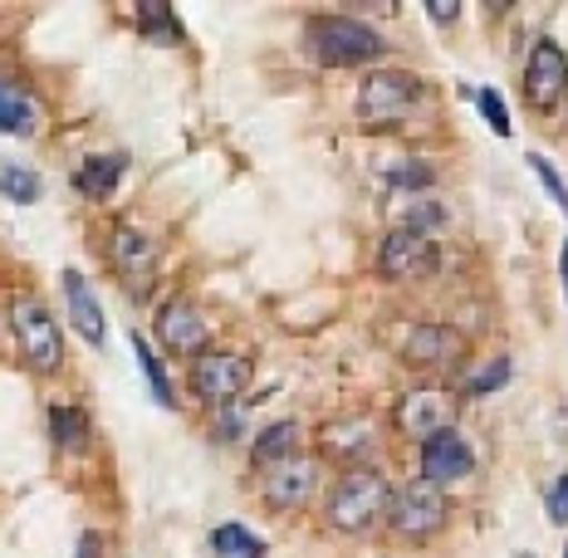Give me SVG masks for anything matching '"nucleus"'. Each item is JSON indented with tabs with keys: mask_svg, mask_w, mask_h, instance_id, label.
I'll use <instances>...</instances> for the list:
<instances>
[{
	"mask_svg": "<svg viewBox=\"0 0 568 558\" xmlns=\"http://www.w3.org/2000/svg\"><path fill=\"white\" fill-rule=\"evenodd\" d=\"M0 133H16V138L34 133V103L16 84H0Z\"/></svg>",
	"mask_w": 568,
	"mask_h": 558,
	"instance_id": "6ab92c4d",
	"label": "nucleus"
},
{
	"mask_svg": "<svg viewBox=\"0 0 568 558\" xmlns=\"http://www.w3.org/2000/svg\"><path fill=\"white\" fill-rule=\"evenodd\" d=\"M310 50L324 59V64H368V59H383L387 54V40L377 34L373 26L363 20H348V16H318L310 26Z\"/></svg>",
	"mask_w": 568,
	"mask_h": 558,
	"instance_id": "f257e3e1",
	"label": "nucleus"
},
{
	"mask_svg": "<svg viewBox=\"0 0 568 558\" xmlns=\"http://www.w3.org/2000/svg\"><path fill=\"white\" fill-rule=\"evenodd\" d=\"M138 20H142V30H148L158 44H176V40H182V30H176L172 10H162V6H142V10H138Z\"/></svg>",
	"mask_w": 568,
	"mask_h": 558,
	"instance_id": "b1692460",
	"label": "nucleus"
},
{
	"mask_svg": "<svg viewBox=\"0 0 568 558\" xmlns=\"http://www.w3.org/2000/svg\"><path fill=\"white\" fill-rule=\"evenodd\" d=\"M525 558H535V554H525Z\"/></svg>",
	"mask_w": 568,
	"mask_h": 558,
	"instance_id": "473e14b6",
	"label": "nucleus"
},
{
	"mask_svg": "<svg viewBox=\"0 0 568 558\" xmlns=\"http://www.w3.org/2000/svg\"><path fill=\"white\" fill-rule=\"evenodd\" d=\"M422 99V79L402 74V69H383V74H368L358 89V118L368 128H393L412 113V103Z\"/></svg>",
	"mask_w": 568,
	"mask_h": 558,
	"instance_id": "7ed1b4c3",
	"label": "nucleus"
},
{
	"mask_svg": "<svg viewBox=\"0 0 568 558\" xmlns=\"http://www.w3.org/2000/svg\"><path fill=\"white\" fill-rule=\"evenodd\" d=\"M564 558H568V549H564Z\"/></svg>",
	"mask_w": 568,
	"mask_h": 558,
	"instance_id": "72a5a7b5",
	"label": "nucleus"
},
{
	"mask_svg": "<svg viewBox=\"0 0 568 558\" xmlns=\"http://www.w3.org/2000/svg\"><path fill=\"white\" fill-rule=\"evenodd\" d=\"M158 334L172 353H196L201 343H206V318H201L192 304H168L158 314Z\"/></svg>",
	"mask_w": 568,
	"mask_h": 558,
	"instance_id": "ddd939ff",
	"label": "nucleus"
},
{
	"mask_svg": "<svg viewBox=\"0 0 568 558\" xmlns=\"http://www.w3.org/2000/svg\"><path fill=\"white\" fill-rule=\"evenodd\" d=\"M456 353H460V338L452 334V328L422 324V328H412V334H407V348H402V358L417 363V367H432V363L456 358Z\"/></svg>",
	"mask_w": 568,
	"mask_h": 558,
	"instance_id": "2eb2a0df",
	"label": "nucleus"
},
{
	"mask_svg": "<svg viewBox=\"0 0 568 558\" xmlns=\"http://www.w3.org/2000/svg\"><path fill=\"white\" fill-rule=\"evenodd\" d=\"M211 549L221 558H265V539L241 525H221V529H211Z\"/></svg>",
	"mask_w": 568,
	"mask_h": 558,
	"instance_id": "aec40b11",
	"label": "nucleus"
},
{
	"mask_svg": "<svg viewBox=\"0 0 568 558\" xmlns=\"http://www.w3.org/2000/svg\"><path fill=\"white\" fill-rule=\"evenodd\" d=\"M476 103H480L485 123H490L500 138H510V113H505V99H500V93H495V89H480V93H476Z\"/></svg>",
	"mask_w": 568,
	"mask_h": 558,
	"instance_id": "a878e982",
	"label": "nucleus"
},
{
	"mask_svg": "<svg viewBox=\"0 0 568 558\" xmlns=\"http://www.w3.org/2000/svg\"><path fill=\"white\" fill-rule=\"evenodd\" d=\"M426 10H432V20H442V26H446V20H456V16H460L456 0H452V6H446V0H436V6H426Z\"/></svg>",
	"mask_w": 568,
	"mask_h": 558,
	"instance_id": "c756f323",
	"label": "nucleus"
},
{
	"mask_svg": "<svg viewBox=\"0 0 568 558\" xmlns=\"http://www.w3.org/2000/svg\"><path fill=\"white\" fill-rule=\"evenodd\" d=\"M294 446H300V426L294 422L265 426V432L255 436V466H280V460L294 456Z\"/></svg>",
	"mask_w": 568,
	"mask_h": 558,
	"instance_id": "a211bd4d",
	"label": "nucleus"
},
{
	"mask_svg": "<svg viewBox=\"0 0 568 558\" xmlns=\"http://www.w3.org/2000/svg\"><path fill=\"white\" fill-rule=\"evenodd\" d=\"M505 377H510V358H495V363H485L480 373L466 377V392H470V397H485V392H495Z\"/></svg>",
	"mask_w": 568,
	"mask_h": 558,
	"instance_id": "393cba45",
	"label": "nucleus"
},
{
	"mask_svg": "<svg viewBox=\"0 0 568 558\" xmlns=\"http://www.w3.org/2000/svg\"><path fill=\"white\" fill-rule=\"evenodd\" d=\"M113 260L128 280L142 284L152 275V265H158V245H152V235H142L138 225H118L113 231Z\"/></svg>",
	"mask_w": 568,
	"mask_h": 558,
	"instance_id": "4468645a",
	"label": "nucleus"
},
{
	"mask_svg": "<svg viewBox=\"0 0 568 558\" xmlns=\"http://www.w3.org/2000/svg\"><path fill=\"white\" fill-rule=\"evenodd\" d=\"M0 192L10 201H20V206H30V201H40V176L30 168H20V162H0Z\"/></svg>",
	"mask_w": 568,
	"mask_h": 558,
	"instance_id": "412c9836",
	"label": "nucleus"
},
{
	"mask_svg": "<svg viewBox=\"0 0 568 558\" xmlns=\"http://www.w3.org/2000/svg\"><path fill=\"white\" fill-rule=\"evenodd\" d=\"M432 270H436V245L426 231L397 225L383 241V275L387 280H422V275H432Z\"/></svg>",
	"mask_w": 568,
	"mask_h": 558,
	"instance_id": "6e6552de",
	"label": "nucleus"
},
{
	"mask_svg": "<svg viewBox=\"0 0 568 558\" xmlns=\"http://www.w3.org/2000/svg\"><path fill=\"white\" fill-rule=\"evenodd\" d=\"M128 172V158L123 152H103V158H89L84 168L74 172V186L84 196H93V201H103V196H113V186H118V176Z\"/></svg>",
	"mask_w": 568,
	"mask_h": 558,
	"instance_id": "f3484780",
	"label": "nucleus"
},
{
	"mask_svg": "<svg viewBox=\"0 0 568 558\" xmlns=\"http://www.w3.org/2000/svg\"><path fill=\"white\" fill-rule=\"evenodd\" d=\"M387 480L377 470H348L343 480L334 485V495H328V525L343 529V534H358L368 529L373 519L387 515Z\"/></svg>",
	"mask_w": 568,
	"mask_h": 558,
	"instance_id": "f03ea898",
	"label": "nucleus"
},
{
	"mask_svg": "<svg viewBox=\"0 0 568 558\" xmlns=\"http://www.w3.org/2000/svg\"><path fill=\"white\" fill-rule=\"evenodd\" d=\"M387 519H393V529L407 534V539H426V534H436L446 525V500L436 485L412 480L387 500Z\"/></svg>",
	"mask_w": 568,
	"mask_h": 558,
	"instance_id": "423d86ee",
	"label": "nucleus"
},
{
	"mask_svg": "<svg viewBox=\"0 0 568 558\" xmlns=\"http://www.w3.org/2000/svg\"><path fill=\"white\" fill-rule=\"evenodd\" d=\"M549 519L554 525H568V475L549 490Z\"/></svg>",
	"mask_w": 568,
	"mask_h": 558,
	"instance_id": "cd10ccee",
	"label": "nucleus"
},
{
	"mask_svg": "<svg viewBox=\"0 0 568 558\" xmlns=\"http://www.w3.org/2000/svg\"><path fill=\"white\" fill-rule=\"evenodd\" d=\"M314 495V460H280V466L265 470V500L275 509H300Z\"/></svg>",
	"mask_w": 568,
	"mask_h": 558,
	"instance_id": "9b49d317",
	"label": "nucleus"
},
{
	"mask_svg": "<svg viewBox=\"0 0 568 558\" xmlns=\"http://www.w3.org/2000/svg\"><path fill=\"white\" fill-rule=\"evenodd\" d=\"M79 558H99V534H84V539H79Z\"/></svg>",
	"mask_w": 568,
	"mask_h": 558,
	"instance_id": "7c9ffc66",
	"label": "nucleus"
},
{
	"mask_svg": "<svg viewBox=\"0 0 568 558\" xmlns=\"http://www.w3.org/2000/svg\"><path fill=\"white\" fill-rule=\"evenodd\" d=\"M422 470H426L422 480L442 490V485H452V480H466V475L476 470V456H470V446L460 442V432L446 426V432H436L422 442Z\"/></svg>",
	"mask_w": 568,
	"mask_h": 558,
	"instance_id": "1a4fd4ad",
	"label": "nucleus"
},
{
	"mask_svg": "<svg viewBox=\"0 0 568 558\" xmlns=\"http://www.w3.org/2000/svg\"><path fill=\"white\" fill-rule=\"evenodd\" d=\"M564 290H568V245H564Z\"/></svg>",
	"mask_w": 568,
	"mask_h": 558,
	"instance_id": "2f4dec72",
	"label": "nucleus"
},
{
	"mask_svg": "<svg viewBox=\"0 0 568 558\" xmlns=\"http://www.w3.org/2000/svg\"><path fill=\"white\" fill-rule=\"evenodd\" d=\"M64 304H69V318H74V328L84 334V343L99 348L103 343V308H99V294L89 290V280L79 275V270H64Z\"/></svg>",
	"mask_w": 568,
	"mask_h": 558,
	"instance_id": "f8f14e48",
	"label": "nucleus"
},
{
	"mask_svg": "<svg viewBox=\"0 0 568 558\" xmlns=\"http://www.w3.org/2000/svg\"><path fill=\"white\" fill-rule=\"evenodd\" d=\"M397 426L407 436H422V442L436 432H446V426H452V402H446V392H436V387L407 392L397 407Z\"/></svg>",
	"mask_w": 568,
	"mask_h": 558,
	"instance_id": "9d476101",
	"label": "nucleus"
},
{
	"mask_svg": "<svg viewBox=\"0 0 568 558\" xmlns=\"http://www.w3.org/2000/svg\"><path fill=\"white\" fill-rule=\"evenodd\" d=\"M564 89H568V54L554 40H539L525 69V99L549 113V109H559Z\"/></svg>",
	"mask_w": 568,
	"mask_h": 558,
	"instance_id": "0eeeda50",
	"label": "nucleus"
},
{
	"mask_svg": "<svg viewBox=\"0 0 568 558\" xmlns=\"http://www.w3.org/2000/svg\"><path fill=\"white\" fill-rule=\"evenodd\" d=\"M50 426H54L59 446H84V436H89V417L79 407H50Z\"/></svg>",
	"mask_w": 568,
	"mask_h": 558,
	"instance_id": "4be33fe9",
	"label": "nucleus"
},
{
	"mask_svg": "<svg viewBox=\"0 0 568 558\" xmlns=\"http://www.w3.org/2000/svg\"><path fill=\"white\" fill-rule=\"evenodd\" d=\"M10 324H16V338H20V353H26V363L34 373H54L59 363H64V338H59V324L54 314L44 308L40 300H16L10 308Z\"/></svg>",
	"mask_w": 568,
	"mask_h": 558,
	"instance_id": "20e7f679",
	"label": "nucleus"
},
{
	"mask_svg": "<svg viewBox=\"0 0 568 558\" xmlns=\"http://www.w3.org/2000/svg\"><path fill=\"white\" fill-rule=\"evenodd\" d=\"M373 422H363V417H353V422H334V426H324L318 432V446H324V456H334V460H358L363 450L373 446Z\"/></svg>",
	"mask_w": 568,
	"mask_h": 558,
	"instance_id": "dca6fc26",
	"label": "nucleus"
},
{
	"mask_svg": "<svg viewBox=\"0 0 568 558\" xmlns=\"http://www.w3.org/2000/svg\"><path fill=\"white\" fill-rule=\"evenodd\" d=\"M251 383V358L245 353H201L192 367V392L211 407H231Z\"/></svg>",
	"mask_w": 568,
	"mask_h": 558,
	"instance_id": "39448f33",
	"label": "nucleus"
},
{
	"mask_svg": "<svg viewBox=\"0 0 568 558\" xmlns=\"http://www.w3.org/2000/svg\"><path fill=\"white\" fill-rule=\"evenodd\" d=\"M529 168H535V176L544 182V192H549V196H554V201H559V206L568 211V186L559 182V172L549 168V158H539V152H529Z\"/></svg>",
	"mask_w": 568,
	"mask_h": 558,
	"instance_id": "bb28decb",
	"label": "nucleus"
},
{
	"mask_svg": "<svg viewBox=\"0 0 568 558\" xmlns=\"http://www.w3.org/2000/svg\"><path fill=\"white\" fill-rule=\"evenodd\" d=\"M216 426H221V442L241 436V412H231V407H226V412H221V422H216Z\"/></svg>",
	"mask_w": 568,
	"mask_h": 558,
	"instance_id": "c85d7f7f",
	"label": "nucleus"
},
{
	"mask_svg": "<svg viewBox=\"0 0 568 558\" xmlns=\"http://www.w3.org/2000/svg\"><path fill=\"white\" fill-rule=\"evenodd\" d=\"M133 353H138V367L148 373V383H152V397L162 402V407H172V383H168V373H162V363H158V353L148 348L138 334H133Z\"/></svg>",
	"mask_w": 568,
	"mask_h": 558,
	"instance_id": "5701e85b",
	"label": "nucleus"
}]
</instances>
